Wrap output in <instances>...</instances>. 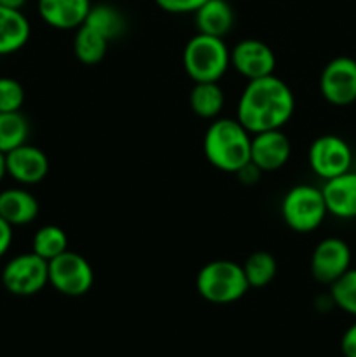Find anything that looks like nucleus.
Segmentation results:
<instances>
[{
    "mask_svg": "<svg viewBox=\"0 0 356 357\" xmlns=\"http://www.w3.org/2000/svg\"><path fill=\"white\" fill-rule=\"evenodd\" d=\"M295 112V96L285 80L274 73L248 80L237 100L236 119L250 135L281 129Z\"/></svg>",
    "mask_w": 356,
    "mask_h": 357,
    "instance_id": "nucleus-1",
    "label": "nucleus"
},
{
    "mask_svg": "<svg viewBox=\"0 0 356 357\" xmlns=\"http://www.w3.org/2000/svg\"><path fill=\"white\" fill-rule=\"evenodd\" d=\"M251 135L237 119L216 117L208 126L202 139V150L216 169L223 173H237L250 162Z\"/></svg>",
    "mask_w": 356,
    "mask_h": 357,
    "instance_id": "nucleus-2",
    "label": "nucleus"
},
{
    "mask_svg": "<svg viewBox=\"0 0 356 357\" xmlns=\"http://www.w3.org/2000/svg\"><path fill=\"white\" fill-rule=\"evenodd\" d=\"M181 63L194 82H218L230 66V51L223 38L195 33L185 44Z\"/></svg>",
    "mask_w": 356,
    "mask_h": 357,
    "instance_id": "nucleus-3",
    "label": "nucleus"
},
{
    "mask_svg": "<svg viewBox=\"0 0 356 357\" xmlns=\"http://www.w3.org/2000/svg\"><path fill=\"white\" fill-rule=\"evenodd\" d=\"M195 289L202 300L227 305L243 298L250 289L243 267L232 260H213L202 265L195 278Z\"/></svg>",
    "mask_w": 356,
    "mask_h": 357,
    "instance_id": "nucleus-4",
    "label": "nucleus"
},
{
    "mask_svg": "<svg viewBox=\"0 0 356 357\" xmlns=\"http://www.w3.org/2000/svg\"><path fill=\"white\" fill-rule=\"evenodd\" d=\"M327 215L323 192L313 185H295L281 201V218L293 232L309 234L320 229Z\"/></svg>",
    "mask_w": 356,
    "mask_h": 357,
    "instance_id": "nucleus-5",
    "label": "nucleus"
},
{
    "mask_svg": "<svg viewBox=\"0 0 356 357\" xmlns=\"http://www.w3.org/2000/svg\"><path fill=\"white\" fill-rule=\"evenodd\" d=\"M2 284L10 295H37L49 284V261L34 251L17 255L3 265Z\"/></svg>",
    "mask_w": 356,
    "mask_h": 357,
    "instance_id": "nucleus-6",
    "label": "nucleus"
},
{
    "mask_svg": "<svg viewBox=\"0 0 356 357\" xmlns=\"http://www.w3.org/2000/svg\"><path fill=\"white\" fill-rule=\"evenodd\" d=\"M49 284L65 296H82L93 288L94 271L82 255L66 250L49 261Z\"/></svg>",
    "mask_w": 356,
    "mask_h": 357,
    "instance_id": "nucleus-7",
    "label": "nucleus"
},
{
    "mask_svg": "<svg viewBox=\"0 0 356 357\" xmlns=\"http://www.w3.org/2000/svg\"><path fill=\"white\" fill-rule=\"evenodd\" d=\"M307 160L313 173L327 181L351 171L353 150L341 136L323 135L311 143Z\"/></svg>",
    "mask_w": 356,
    "mask_h": 357,
    "instance_id": "nucleus-8",
    "label": "nucleus"
},
{
    "mask_svg": "<svg viewBox=\"0 0 356 357\" xmlns=\"http://www.w3.org/2000/svg\"><path fill=\"white\" fill-rule=\"evenodd\" d=\"M320 93L334 107L356 101V59L337 56L325 65L320 75Z\"/></svg>",
    "mask_w": 356,
    "mask_h": 357,
    "instance_id": "nucleus-9",
    "label": "nucleus"
},
{
    "mask_svg": "<svg viewBox=\"0 0 356 357\" xmlns=\"http://www.w3.org/2000/svg\"><path fill=\"white\" fill-rule=\"evenodd\" d=\"M351 248L344 239L325 237L311 255V275L321 284H332L351 268Z\"/></svg>",
    "mask_w": 356,
    "mask_h": 357,
    "instance_id": "nucleus-10",
    "label": "nucleus"
},
{
    "mask_svg": "<svg viewBox=\"0 0 356 357\" xmlns=\"http://www.w3.org/2000/svg\"><path fill=\"white\" fill-rule=\"evenodd\" d=\"M230 66L246 80L262 79L274 73L276 54L265 42L244 38L230 49Z\"/></svg>",
    "mask_w": 356,
    "mask_h": 357,
    "instance_id": "nucleus-11",
    "label": "nucleus"
},
{
    "mask_svg": "<svg viewBox=\"0 0 356 357\" xmlns=\"http://www.w3.org/2000/svg\"><path fill=\"white\" fill-rule=\"evenodd\" d=\"M292 157V142L281 129H271L251 135L250 162L262 173L278 171Z\"/></svg>",
    "mask_w": 356,
    "mask_h": 357,
    "instance_id": "nucleus-12",
    "label": "nucleus"
},
{
    "mask_svg": "<svg viewBox=\"0 0 356 357\" xmlns=\"http://www.w3.org/2000/svg\"><path fill=\"white\" fill-rule=\"evenodd\" d=\"M6 173L21 185H37L47 176L49 159L44 150L24 143L6 153Z\"/></svg>",
    "mask_w": 356,
    "mask_h": 357,
    "instance_id": "nucleus-13",
    "label": "nucleus"
},
{
    "mask_svg": "<svg viewBox=\"0 0 356 357\" xmlns=\"http://www.w3.org/2000/svg\"><path fill=\"white\" fill-rule=\"evenodd\" d=\"M91 6V0H38L37 10L47 26L77 30L86 21Z\"/></svg>",
    "mask_w": 356,
    "mask_h": 357,
    "instance_id": "nucleus-14",
    "label": "nucleus"
},
{
    "mask_svg": "<svg viewBox=\"0 0 356 357\" xmlns=\"http://www.w3.org/2000/svg\"><path fill=\"white\" fill-rule=\"evenodd\" d=\"M328 215L335 218H356V173L348 171L344 174L330 178L321 187Z\"/></svg>",
    "mask_w": 356,
    "mask_h": 357,
    "instance_id": "nucleus-15",
    "label": "nucleus"
},
{
    "mask_svg": "<svg viewBox=\"0 0 356 357\" xmlns=\"http://www.w3.org/2000/svg\"><path fill=\"white\" fill-rule=\"evenodd\" d=\"M40 213V204L24 188H6L0 192V216L13 227L30 225Z\"/></svg>",
    "mask_w": 356,
    "mask_h": 357,
    "instance_id": "nucleus-16",
    "label": "nucleus"
},
{
    "mask_svg": "<svg viewBox=\"0 0 356 357\" xmlns=\"http://www.w3.org/2000/svg\"><path fill=\"white\" fill-rule=\"evenodd\" d=\"M198 33L223 38L236 23V14L229 0H206L194 13Z\"/></svg>",
    "mask_w": 356,
    "mask_h": 357,
    "instance_id": "nucleus-17",
    "label": "nucleus"
},
{
    "mask_svg": "<svg viewBox=\"0 0 356 357\" xmlns=\"http://www.w3.org/2000/svg\"><path fill=\"white\" fill-rule=\"evenodd\" d=\"M31 26L20 9L0 6V56L17 52L30 40Z\"/></svg>",
    "mask_w": 356,
    "mask_h": 357,
    "instance_id": "nucleus-18",
    "label": "nucleus"
},
{
    "mask_svg": "<svg viewBox=\"0 0 356 357\" xmlns=\"http://www.w3.org/2000/svg\"><path fill=\"white\" fill-rule=\"evenodd\" d=\"M188 105L198 117L216 119L225 105V94L218 82H194Z\"/></svg>",
    "mask_w": 356,
    "mask_h": 357,
    "instance_id": "nucleus-19",
    "label": "nucleus"
},
{
    "mask_svg": "<svg viewBox=\"0 0 356 357\" xmlns=\"http://www.w3.org/2000/svg\"><path fill=\"white\" fill-rule=\"evenodd\" d=\"M110 42L87 24H80L73 37V54L84 65H98L105 58Z\"/></svg>",
    "mask_w": 356,
    "mask_h": 357,
    "instance_id": "nucleus-20",
    "label": "nucleus"
},
{
    "mask_svg": "<svg viewBox=\"0 0 356 357\" xmlns=\"http://www.w3.org/2000/svg\"><path fill=\"white\" fill-rule=\"evenodd\" d=\"M82 24H87V26L100 31L108 42L121 37L126 30L124 16H122V13L117 7L110 6V3H96V6H91L86 21Z\"/></svg>",
    "mask_w": 356,
    "mask_h": 357,
    "instance_id": "nucleus-21",
    "label": "nucleus"
},
{
    "mask_svg": "<svg viewBox=\"0 0 356 357\" xmlns=\"http://www.w3.org/2000/svg\"><path fill=\"white\" fill-rule=\"evenodd\" d=\"M250 288H265L278 274V261L267 251H255L241 265Z\"/></svg>",
    "mask_w": 356,
    "mask_h": 357,
    "instance_id": "nucleus-22",
    "label": "nucleus"
},
{
    "mask_svg": "<svg viewBox=\"0 0 356 357\" xmlns=\"http://www.w3.org/2000/svg\"><path fill=\"white\" fill-rule=\"evenodd\" d=\"M68 250V236L58 225H44L34 234L31 251L44 260L51 261Z\"/></svg>",
    "mask_w": 356,
    "mask_h": 357,
    "instance_id": "nucleus-23",
    "label": "nucleus"
},
{
    "mask_svg": "<svg viewBox=\"0 0 356 357\" xmlns=\"http://www.w3.org/2000/svg\"><path fill=\"white\" fill-rule=\"evenodd\" d=\"M30 135V124L21 112L0 114V152L7 153L24 145Z\"/></svg>",
    "mask_w": 356,
    "mask_h": 357,
    "instance_id": "nucleus-24",
    "label": "nucleus"
},
{
    "mask_svg": "<svg viewBox=\"0 0 356 357\" xmlns=\"http://www.w3.org/2000/svg\"><path fill=\"white\" fill-rule=\"evenodd\" d=\"M330 298L341 310L356 317V268H349L330 284Z\"/></svg>",
    "mask_w": 356,
    "mask_h": 357,
    "instance_id": "nucleus-25",
    "label": "nucleus"
},
{
    "mask_svg": "<svg viewBox=\"0 0 356 357\" xmlns=\"http://www.w3.org/2000/svg\"><path fill=\"white\" fill-rule=\"evenodd\" d=\"M24 103V87L13 77H0V114L20 112Z\"/></svg>",
    "mask_w": 356,
    "mask_h": 357,
    "instance_id": "nucleus-26",
    "label": "nucleus"
},
{
    "mask_svg": "<svg viewBox=\"0 0 356 357\" xmlns=\"http://www.w3.org/2000/svg\"><path fill=\"white\" fill-rule=\"evenodd\" d=\"M159 9L170 14H194L206 0H154Z\"/></svg>",
    "mask_w": 356,
    "mask_h": 357,
    "instance_id": "nucleus-27",
    "label": "nucleus"
},
{
    "mask_svg": "<svg viewBox=\"0 0 356 357\" xmlns=\"http://www.w3.org/2000/svg\"><path fill=\"white\" fill-rule=\"evenodd\" d=\"M341 351L344 357H356V321L342 335Z\"/></svg>",
    "mask_w": 356,
    "mask_h": 357,
    "instance_id": "nucleus-28",
    "label": "nucleus"
},
{
    "mask_svg": "<svg viewBox=\"0 0 356 357\" xmlns=\"http://www.w3.org/2000/svg\"><path fill=\"white\" fill-rule=\"evenodd\" d=\"M14 227L10 223H7L6 220L0 216V258L9 251L10 244H13L14 239Z\"/></svg>",
    "mask_w": 356,
    "mask_h": 357,
    "instance_id": "nucleus-29",
    "label": "nucleus"
},
{
    "mask_svg": "<svg viewBox=\"0 0 356 357\" xmlns=\"http://www.w3.org/2000/svg\"><path fill=\"white\" fill-rule=\"evenodd\" d=\"M262 171L258 169L257 166H255L253 162H248L246 166L241 167L239 171H237V176H239V180L243 181V183L246 185H251V183H257L258 181V176H260Z\"/></svg>",
    "mask_w": 356,
    "mask_h": 357,
    "instance_id": "nucleus-30",
    "label": "nucleus"
},
{
    "mask_svg": "<svg viewBox=\"0 0 356 357\" xmlns=\"http://www.w3.org/2000/svg\"><path fill=\"white\" fill-rule=\"evenodd\" d=\"M27 3V0H0V6L9 7V9H23V6Z\"/></svg>",
    "mask_w": 356,
    "mask_h": 357,
    "instance_id": "nucleus-31",
    "label": "nucleus"
},
{
    "mask_svg": "<svg viewBox=\"0 0 356 357\" xmlns=\"http://www.w3.org/2000/svg\"><path fill=\"white\" fill-rule=\"evenodd\" d=\"M6 153L0 152V181L3 180V176H6Z\"/></svg>",
    "mask_w": 356,
    "mask_h": 357,
    "instance_id": "nucleus-32",
    "label": "nucleus"
}]
</instances>
